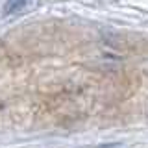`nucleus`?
I'll return each instance as SVG.
<instances>
[{"instance_id": "obj_1", "label": "nucleus", "mask_w": 148, "mask_h": 148, "mask_svg": "<svg viewBox=\"0 0 148 148\" xmlns=\"http://www.w3.org/2000/svg\"><path fill=\"white\" fill-rule=\"evenodd\" d=\"M28 4H30V0H8L6 6H4V15L6 17L15 15V13H18L21 9H24Z\"/></svg>"}]
</instances>
